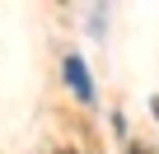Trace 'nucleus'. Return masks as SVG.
Returning <instances> with one entry per match:
<instances>
[{"mask_svg": "<svg viewBox=\"0 0 159 154\" xmlns=\"http://www.w3.org/2000/svg\"><path fill=\"white\" fill-rule=\"evenodd\" d=\"M66 80H70V89L80 94V98H94V84H89V70H84V61H80V56H66Z\"/></svg>", "mask_w": 159, "mask_h": 154, "instance_id": "1", "label": "nucleus"}, {"mask_svg": "<svg viewBox=\"0 0 159 154\" xmlns=\"http://www.w3.org/2000/svg\"><path fill=\"white\" fill-rule=\"evenodd\" d=\"M154 112H159V98H154Z\"/></svg>", "mask_w": 159, "mask_h": 154, "instance_id": "2", "label": "nucleus"}, {"mask_svg": "<svg viewBox=\"0 0 159 154\" xmlns=\"http://www.w3.org/2000/svg\"><path fill=\"white\" fill-rule=\"evenodd\" d=\"M136 154H145V149H136Z\"/></svg>", "mask_w": 159, "mask_h": 154, "instance_id": "3", "label": "nucleus"}]
</instances>
